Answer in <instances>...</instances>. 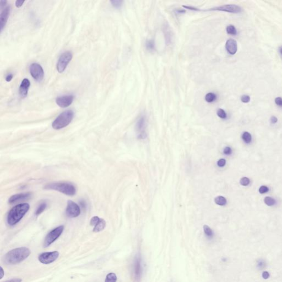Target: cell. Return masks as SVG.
Here are the masks:
<instances>
[{"mask_svg":"<svg viewBox=\"0 0 282 282\" xmlns=\"http://www.w3.org/2000/svg\"><path fill=\"white\" fill-rule=\"evenodd\" d=\"M30 251L27 247H19L8 252L5 256L4 261L7 265H16L27 258Z\"/></svg>","mask_w":282,"mask_h":282,"instance_id":"1","label":"cell"},{"mask_svg":"<svg viewBox=\"0 0 282 282\" xmlns=\"http://www.w3.org/2000/svg\"><path fill=\"white\" fill-rule=\"evenodd\" d=\"M30 206L28 203H20L13 207L8 213L7 221L8 225H16L28 212Z\"/></svg>","mask_w":282,"mask_h":282,"instance_id":"2","label":"cell"},{"mask_svg":"<svg viewBox=\"0 0 282 282\" xmlns=\"http://www.w3.org/2000/svg\"><path fill=\"white\" fill-rule=\"evenodd\" d=\"M44 189L59 191L68 196H73L76 193V187L70 182H54L45 186Z\"/></svg>","mask_w":282,"mask_h":282,"instance_id":"3","label":"cell"},{"mask_svg":"<svg viewBox=\"0 0 282 282\" xmlns=\"http://www.w3.org/2000/svg\"><path fill=\"white\" fill-rule=\"evenodd\" d=\"M74 112L72 110H67L59 115L52 122V127L55 130H60L66 127L73 120Z\"/></svg>","mask_w":282,"mask_h":282,"instance_id":"4","label":"cell"},{"mask_svg":"<svg viewBox=\"0 0 282 282\" xmlns=\"http://www.w3.org/2000/svg\"><path fill=\"white\" fill-rule=\"evenodd\" d=\"M64 230V226L61 225L51 230L46 235V238L45 239L44 247H47L51 245L54 241H56L57 239L63 233Z\"/></svg>","mask_w":282,"mask_h":282,"instance_id":"5","label":"cell"},{"mask_svg":"<svg viewBox=\"0 0 282 282\" xmlns=\"http://www.w3.org/2000/svg\"><path fill=\"white\" fill-rule=\"evenodd\" d=\"M72 57L73 55L71 51H66L61 54L57 64V70L59 73H62L65 70Z\"/></svg>","mask_w":282,"mask_h":282,"instance_id":"6","label":"cell"},{"mask_svg":"<svg viewBox=\"0 0 282 282\" xmlns=\"http://www.w3.org/2000/svg\"><path fill=\"white\" fill-rule=\"evenodd\" d=\"M30 73L34 79L38 82H41L43 79L44 72L41 65L37 63L32 64L29 67Z\"/></svg>","mask_w":282,"mask_h":282,"instance_id":"7","label":"cell"},{"mask_svg":"<svg viewBox=\"0 0 282 282\" xmlns=\"http://www.w3.org/2000/svg\"><path fill=\"white\" fill-rule=\"evenodd\" d=\"M59 256V253L57 251H52L44 252L40 254L38 257V260L41 263L48 265L54 262Z\"/></svg>","mask_w":282,"mask_h":282,"instance_id":"8","label":"cell"},{"mask_svg":"<svg viewBox=\"0 0 282 282\" xmlns=\"http://www.w3.org/2000/svg\"><path fill=\"white\" fill-rule=\"evenodd\" d=\"M66 212L68 217L70 218H76L80 215L81 209L77 203L72 201H68Z\"/></svg>","mask_w":282,"mask_h":282,"instance_id":"9","label":"cell"},{"mask_svg":"<svg viewBox=\"0 0 282 282\" xmlns=\"http://www.w3.org/2000/svg\"><path fill=\"white\" fill-rule=\"evenodd\" d=\"M208 11H219L229 13H239L241 11V8L235 5H225L221 6L213 7L208 10Z\"/></svg>","mask_w":282,"mask_h":282,"instance_id":"10","label":"cell"},{"mask_svg":"<svg viewBox=\"0 0 282 282\" xmlns=\"http://www.w3.org/2000/svg\"><path fill=\"white\" fill-rule=\"evenodd\" d=\"M31 197H32V193L30 192L16 194L10 197V199L8 200V203L11 204L19 203V202L28 200L31 198Z\"/></svg>","mask_w":282,"mask_h":282,"instance_id":"11","label":"cell"},{"mask_svg":"<svg viewBox=\"0 0 282 282\" xmlns=\"http://www.w3.org/2000/svg\"><path fill=\"white\" fill-rule=\"evenodd\" d=\"M73 99V95H64L57 98L56 100V103L61 108H66L72 103Z\"/></svg>","mask_w":282,"mask_h":282,"instance_id":"12","label":"cell"},{"mask_svg":"<svg viewBox=\"0 0 282 282\" xmlns=\"http://www.w3.org/2000/svg\"><path fill=\"white\" fill-rule=\"evenodd\" d=\"M10 7H5L1 8V12L0 15V30L2 32L6 24L8 16L10 15Z\"/></svg>","mask_w":282,"mask_h":282,"instance_id":"13","label":"cell"},{"mask_svg":"<svg viewBox=\"0 0 282 282\" xmlns=\"http://www.w3.org/2000/svg\"><path fill=\"white\" fill-rule=\"evenodd\" d=\"M133 273L135 278L136 280H140L142 274V267L141 265V260L140 256H137L133 265Z\"/></svg>","mask_w":282,"mask_h":282,"instance_id":"14","label":"cell"},{"mask_svg":"<svg viewBox=\"0 0 282 282\" xmlns=\"http://www.w3.org/2000/svg\"><path fill=\"white\" fill-rule=\"evenodd\" d=\"M30 85V83L28 79L24 78L23 80L19 87V95L23 98H26L28 95V92Z\"/></svg>","mask_w":282,"mask_h":282,"instance_id":"15","label":"cell"},{"mask_svg":"<svg viewBox=\"0 0 282 282\" xmlns=\"http://www.w3.org/2000/svg\"><path fill=\"white\" fill-rule=\"evenodd\" d=\"M225 48L227 51L231 55H234L236 54L238 50V46L237 43L234 39H230L226 42Z\"/></svg>","mask_w":282,"mask_h":282,"instance_id":"16","label":"cell"},{"mask_svg":"<svg viewBox=\"0 0 282 282\" xmlns=\"http://www.w3.org/2000/svg\"><path fill=\"white\" fill-rule=\"evenodd\" d=\"M105 226H106V222L105 221L104 219H100L98 223L94 226L93 231L95 233H98V232L102 231L105 228Z\"/></svg>","mask_w":282,"mask_h":282,"instance_id":"17","label":"cell"},{"mask_svg":"<svg viewBox=\"0 0 282 282\" xmlns=\"http://www.w3.org/2000/svg\"><path fill=\"white\" fill-rule=\"evenodd\" d=\"M146 126V117L142 116L140 117L137 123V128L138 131L142 130Z\"/></svg>","mask_w":282,"mask_h":282,"instance_id":"18","label":"cell"},{"mask_svg":"<svg viewBox=\"0 0 282 282\" xmlns=\"http://www.w3.org/2000/svg\"><path fill=\"white\" fill-rule=\"evenodd\" d=\"M214 201L217 204L219 205V206H225L227 202L225 197L221 196L216 197Z\"/></svg>","mask_w":282,"mask_h":282,"instance_id":"19","label":"cell"},{"mask_svg":"<svg viewBox=\"0 0 282 282\" xmlns=\"http://www.w3.org/2000/svg\"><path fill=\"white\" fill-rule=\"evenodd\" d=\"M117 276L114 273H110L106 276L105 282H116Z\"/></svg>","mask_w":282,"mask_h":282,"instance_id":"20","label":"cell"},{"mask_svg":"<svg viewBox=\"0 0 282 282\" xmlns=\"http://www.w3.org/2000/svg\"><path fill=\"white\" fill-rule=\"evenodd\" d=\"M217 96L213 93H208L205 96V100L208 103H212L216 100Z\"/></svg>","mask_w":282,"mask_h":282,"instance_id":"21","label":"cell"},{"mask_svg":"<svg viewBox=\"0 0 282 282\" xmlns=\"http://www.w3.org/2000/svg\"><path fill=\"white\" fill-rule=\"evenodd\" d=\"M46 203L45 202H43V203H40V205L38 206V207L36 209V211L35 212V215L36 216H39L41 214V213L45 211V209H46Z\"/></svg>","mask_w":282,"mask_h":282,"instance_id":"22","label":"cell"},{"mask_svg":"<svg viewBox=\"0 0 282 282\" xmlns=\"http://www.w3.org/2000/svg\"><path fill=\"white\" fill-rule=\"evenodd\" d=\"M203 230L208 238H212L213 237V232L212 230L208 225H204L203 226Z\"/></svg>","mask_w":282,"mask_h":282,"instance_id":"23","label":"cell"},{"mask_svg":"<svg viewBox=\"0 0 282 282\" xmlns=\"http://www.w3.org/2000/svg\"><path fill=\"white\" fill-rule=\"evenodd\" d=\"M242 138L246 143H250L252 141V137L250 133L248 132H244L242 135Z\"/></svg>","mask_w":282,"mask_h":282,"instance_id":"24","label":"cell"},{"mask_svg":"<svg viewBox=\"0 0 282 282\" xmlns=\"http://www.w3.org/2000/svg\"><path fill=\"white\" fill-rule=\"evenodd\" d=\"M264 202L268 206H274L276 204V200L271 197H266L265 198Z\"/></svg>","mask_w":282,"mask_h":282,"instance_id":"25","label":"cell"},{"mask_svg":"<svg viewBox=\"0 0 282 282\" xmlns=\"http://www.w3.org/2000/svg\"><path fill=\"white\" fill-rule=\"evenodd\" d=\"M146 48L149 51H153L155 48V44L153 40H148L146 42Z\"/></svg>","mask_w":282,"mask_h":282,"instance_id":"26","label":"cell"},{"mask_svg":"<svg viewBox=\"0 0 282 282\" xmlns=\"http://www.w3.org/2000/svg\"><path fill=\"white\" fill-rule=\"evenodd\" d=\"M227 33L229 34H231V35H236V33H237V31H236V29L235 28L234 26H233V25H229V26H228L227 27Z\"/></svg>","mask_w":282,"mask_h":282,"instance_id":"27","label":"cell"},{"mask_svg":"<svg viewBox=\"0 0 282 282\" xmlns=\"http://www.w3.org/2000/svg\"><path fill=\"white\" fill-rule=\"evenodd\" d=\"M217 114L218 116L219 117L221 118V119H226L227 116L225 111L222 109H219L218 110H217Z\"/></svg>","mask_w":282,"mask_h":282,"instance_id":"28","label":"cell"},{"mask_svg":"<svg viewBox=\"0 0 282 282\" xmlns=\"http://www.w3.org/2000/svg\"><path fill=\"white\" fill-rule=\"evenodd\" d=\"M111 3L112 5L115 8H119L122 6L123 1H120V0H114V1H111Z\"/></svg>","mask_w":282,"mask_h":282,"instance_id":"29","label":"cell"},{"mask_svg":"<svg viewBox=\"0 0 282 282\" xmlns=\"http://www.w3.org/2000/svg\"><path fill=\"white\" fill-rule=\"evenodd\" d=\"M240 183L241 185L244 186H247L250 183V180L247 177H244V178H241V180L240 181Z\"/></svg>","mask_w":282,"mask_h":282,"instance_id":"30","label":"cell"},{"mask_svg":"<svg viewBox=\"0 0 282 282\" xmlns=\"http://www.w3.org/2000/svg\"><path fill=\"white\" fill-rule=\"evenodd\" d=\"M100 219L101 218H100L99 217H97V216L93 217L91 219L90 222V225H92V226H95V225H97V224L100 221Z\"/></svg>","mask_w":282,"mask_h":282,"instance_id":"31","label":"cell"},{"mask_svg":"<svg viewBox=\"0 0 282 282\" xmlns=\"http://www.w3.org/2000/svg\"><path fill=\"white\" fill-rule=\"evenodd\" d=\"M268 191L269 189L266 186H261L259 189V192L261 194L266 193Z\"/></svg>","mask_w":282,"mask_h":282,"instance_id":"32","label":"cell"},{"mask_svg":"<svg viewBox=\"0 0 282 282\" xmlns=\"http://www.w3.org/2000/svg\"><path fill=\"white\" fill-rule=\"evenodd\" d=\"M241 102L247 103L250 101V97L247 95H242L241 98Z\"/></svg>","mask_w":282,"mask_h":282,"instance_id":"33","label":"cell"},{"mask_svg":"<svg viewBox=\"0 0 282 282\" xmlns=\"http://www.w3.org/2000/svg\"><path fill=\"white\" fill-rule=\"evenodd\" d=\"M226 164V160L224 159H220L217 162V165L219 167H223Z\"/></svg>","mask_w":282,"mask_h":282,"instance_id":"34","label":"cell"},{"mask_svg":"<svg viewBox=\"0 0 282 282\" xmlns=\"http://www.w3.org/2000/svg\"><path fill=\"white\" fill-rule=\"evenodd\" d=\"M223 152L225 154V155H230V154H231V153H232V150H231L230 147H227L224 149Z\"/></svg>","mask_w":282,"mask_h":282,"instance_id":"35","label":"cell"},{"mask_svg":"<svg viewBox=\"0 0 282 282\" xmlns=\"http://www.w3.org/2000/svg\"><path fill=\"white\" fill-rule=\"evenodd\" d=\"M275 103L276 104L280 107H282V98L280 97H277L275 99Z\"/></svg>","mask_w":282,"mask_h":282,"instance_id":"36","label":"cell"},{"mask_svg":"<svg viewBox=\"0 0 282 282\" xmlns=\"http://www.w3.org/2000/svg\"><path fill=\"white\" fill-rule=\"evenodd\" d=\"M24 2V1H16V6L18 8H19L22 6L23 3Z\"/></svg>","mask_w":282,"mask_h":282,"instance_id":"37","label":"cell"},{"mask_svg":"<svg viewBox=\"0 0 282 282\" xmlns=\"http://www.w3.org/2000/svg\"><path fill=\"white\" fill-rule=\"evenodd\" d=\"M13 75L11 73H10L8 74L7 76L6 77V81L7 82H10L12 78H13Z\"/></svg>","mask_w":282,"mask_h":282,"instance_id":"38","label":"cell"},{"mask_svg":"<svg viewBox=\"0 0 282 282\" xmlns=\"http://www.w3.org/2000/svg\"><path fill=\"white\" fill-rule=\"evenodd\" d=\"M278 121V119L276 116H272L271 118V122L272 124H276Z\"/></svg>","mask_w":282,"mask_h":282,"instance_id":"39","label":"cell"},{"mask_svg":"<svg viewBox=\"0 0 282 282\" xmlns=\"http://www.w3.org/2000/svg\"><path fill=\"white\" fill-rule=\"evenodd\" d=\"M4 282H22V279L19 278H14V279H11L9 280H7Z\"/></svg>","mask_w":282,"mask_h":282,"instance_id":"40","label":"cell"},{"mask_svg":"<svg viewBox=\"0 0 282 282\" xmlns=\"http://www.w3.org/2000/svg\"><path fill=\"white\" fill-rule=\"evenodd\" d=\"M4 273L5 272H4L3 268H2V267H1V278H0L1 279H2V278H3V276H4Z\"/></svg>","mask_w":282,"mask_h":282,"instance_id":"41","label":"cell"},{"mask_svg":"<svg viewBox=\"0 0 282 282\" xmlns=\"http://www.w3.org/2000/svg\"><path fill=\"white\" fill-rule=\"evenodd\" d=\"M280 54H281V55H282V48L280 49Z\"/></svg>","mask_w":282,"mask_h":282,"instance_id":"42","label":"cell"}]
</instances>
